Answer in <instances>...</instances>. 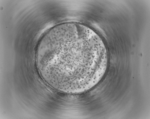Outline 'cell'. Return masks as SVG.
Wrapping results in <instances>:
<instances>
[{
	"mask_svg": "<svg viewBox=\"0 0 150 119\" xmlns=\"http://www.w3.org/2000/svg\"><path fill=\"white\" fill-rule=\"evenodd\" d=\"M46 60L49 68L68 77L87 73L98 67V62L92 42L79 35L65 37L50 44Z\"/></svg>",
	"mask_w": 150,
	"mask_h": 119,
	"instance_id": "6da1fadb",
	"label": "cell"
}]
</instances>
